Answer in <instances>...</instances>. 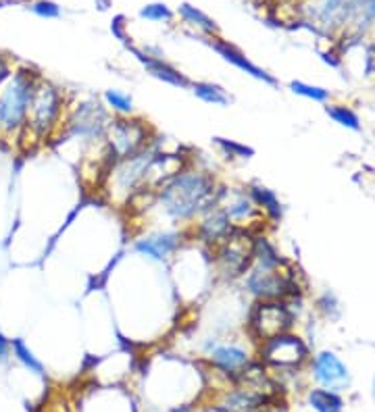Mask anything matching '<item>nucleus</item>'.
Here are the masks:
<instances>
[{"label":"nucleus","mask_w":375,"mask_h":412,"mask_svg":"<svg viewBox=\"0 0 375 412\" xmlns=\"http://www.w3.org/2000/svg\"><path fill=\"white\" fill-rule=\"evenodd\" d=\"M209 360L217 371L229 377H244L250 367V354L238 343H215L209 350Z\"/></svg>","instance_id":"nucleus-15"},{"label":"nucleus","mask_w":375,"mask_h":412,"mask_svg":"<svg viewBox=\"0 0 375 412\" xmlns=\"http://www.w3.org/2000/svg\"><path fill=\"white\" fill-rule=\"evenodd\" d=\"M103 105L107 107V111L111 112L112 117H132V114H136L134 98L123 90H115V88L105 90Z\"/></svg>","instance_id":"nucleus-21"},{"label":"nucleus","mask_w":375,"mask_h":412,"mask_svg":"<svg viewBox=\"0 0 375 412\" xmlns=\"http://www.w3.org/2000/svg\"><path fill=\"white\" fill-rule=\"evenodd\" d=\"M313 408L317 412H340L342 411V398L332 389H315L308 396Z\"/></svg>","instance_id":"nucleus-24"},{"label":"nucleus","mask_w":375,"mask_h":412,"mask_svg":"<svg viewBox=\"0 0 375 412\" xmlns=\"http://www.w3.org/2000/svg\"><path fill=\"white\" fill-rule=\"evenodd\" d=\"M294 317L284 300H259L248 314V329L255 339H269L277 334H286Z\"/></svg>","instance_id":"nucleus-8"},{"label":"nucleus","mask_w":375,"mask_h":412,"mask_svg":"<svg viewBox=\"0 0 375 412\" xmlns=\"http://www.w3.org/2000/svg\"><path fill=\"white\" fill-rule=\"evenodd\" d=\"M140 17L146 21H154V23H169V21H173L175 13L163 2H152V4H146L140 8Z\"/></svg>","instance_id":"nucleus-27"},{"label":"nucleus","mask_w":375,"mask_h":412,"mask_svg":"<svg viewBox=\"0 0 375 412\" xmlns=\"http://www.w3.org/2000/svg\"><path fill=\"white\" fill-rule=\"evenodd\" d=\"M261 360L271 367H296L306 360V343L299 336L292 334H277V336L261 341Z\"/></svg>","instance_id":"nucleus-10"},{"label":"nucleus","mask_w":375,"mask_h":412,"mask_svg":"<svg viewBox=\"0 0 375 412\" xmlns=\"http://www.w3.org/2000/svg\"><path fill=\"white\" fill-rule=\"evenodd\" d=\"M112 114L107 111L103 100L96 98H83L79 102H69L65 125H63V136L79 140L81 144L94 148V146H105V134L111 123Z\"/></svg>","instance_id":"nucleus-4"},{"label":"nucleus","mask_w":375,"mask_h":412,"mask_svg":"<svg viewBox=\"0 0 375 412\" xmlns=\"http://www.w3.org/2000/svg\"><path fill=\"white\" fill-rule=\"evenodd\" d=\"M154 138V129L142 117H112L105 134V150L112 163L146 148Z\"/></svg>","instance_id":"nucleus-6"},{"label":"nucleus","mask_w":375,"mask_h":412,"mask_svg":"<svg viewBox=\"0 0 375 412\" xmlns=\"http://www.w3.org/2000/svg\"><path fill=\"white\" fill-rule=\"evenodd\" d=\"M290 90L294 94H299L302 98H308L313 102H328L330 100V90L325 88H319V86H311V83H304V81H292L290 83Z\"/></svg>","instance_id":"nucleus-26"},{"label":"nucleus","mask_w":375,"mask_h":412,"mask_svg":"<svg viewBox=\"0 0 375 412\" xmlns=\"http://www.w3.org/2000/svg\"><path fill=\"white\" fill-rule=\"evenodd\" d=\"M190 92L204 105H211V107H229L233 102L231 94L225 90L221 83H215V81H192L190 83Z\"/></svg>","instance_id":"nucleus-18"},{"label":"nucleus","mask_w":375,"mask_h":412,"mask_svg":"<svg viewBox=\"0 0 375 412\" xmlns=\"http://www.w3.org/2000/svg\"><path fill=\"white\" fill-rule=\"evenodd\" d=\"M233 229L236 227L229 223V219L225 217V213L219 206L211 208L209 213H204L200 219H196L194 223L190 225L192 240L198 242V244H202L209 250L215 248L219 242H224Z\"/></svg>","instance_id":"nucleus-12"},{"label":"nucleus","mask_w":375,"mask_h":412,"mask_svg":"<svg viewBox=\"0 0 375 412\" xmlns=\"http://www.w3.org/2000/svg\"><path fill=\"white\" fill-rule=\"evenodd\" d=\"M69 102L71 100L67 98L65 90H61L57 83L40 77L34 96H32V102H30L25 127H23L19 140H23L25 146L46 144V142L54 140L63 131Z\"/></svg>","instance_id":"nucleus-2"},{"label":"nucleus","mask_w":375,"mask_h":412,"mask_svg":"<svg viewBox=\"0 0 375 412\" xmlns=\"http://www.w3.org/2000/svg\"><path fill=\"white\" fill-rule=\"evenodd\" d=\"M253 231L233 229L224 242L211 248L213 271L221 281H240L253 266Z\"/></svg>","instance_id":"nucleus-5"},{"label":"nucleus","mask_w":375,"mask_h":412,"mask_svg":"<svg viewBox=\"0 0 375 412\" xmlns=\"http://www.w3.org/2000/svg\"><path fill=\"white\" fill-rule=\"evenodd\" d=\"M123 28H125V23H123V17H121V15H119V17H115V21H112V25H111V32L115 34V36L119 37L121 42H127V36H125Z\"/></svg>","instance_id":"nucleus-30"},{"label":"nucleus","mask_w":375,"mask_h":412,"mask_svg":"<svg viewBox=\"0 0 375 412\" xmlns=\"http://www.w3.org/2000/svg\"><path fill=\"white\" fill-rule=\"evenodd\" d=\"M240 281H242V290L257 302L259 300H284L294 290V281L286 273V266L261 269L253 264Z\"/></svg>","instance_id":"nucleus-7"},{"label":"nucleus","mask_w":375,"mask_h":412,"mask_svg":"<svg viewBox=\"0 0 375 412\" xmlns=\"http://www.w3.org/2000/svg\"><path fill=\"white\" fill-rule=\"evenodd\" d=\"M127 50L138 59V63L144 67V71L150 77H154V79H158L167 86L180 88V90H190L192 79L182 73L178 67H173L171 63H167L165 57H150L142 48H136V46H129V44H127Z\"/></svg>","instance_id":"nucleus-14"},{"label":"nucleus","mask_w":375,"mask_h":412,"mask_svg":"<svg viewBox=\"0 0 375 412\" xmlns=\"http://www.w3.org/2000/svg\"><path fill=\"white\" fill-rule=\"evenodd\" d=\"M30 11L42 17V19H57L61 17V6L52 0H38V2H32L30 4Z\"/></svg>","instance_id":"nucleus-28"},{"label":"nucleus","mask_w":375,"mask_h":412,"mask_svg":"<svg viewBox=\"0 0 375 412\" xmlns=\"http://www.w3.org/2000/svg\"><path fill=\"white\" fill-rule=\"evenodd\" d=\"M342 21H352L359 30L369 28L375 21V0H346Z\"/></svg>","instance_id":"nucleus-20"},{"label":"nucleus","mask_w":375,"mask_h":412,"mask_svg":"<svg viewBox=\"0 0 375 412\" xmlns=\"http://www.w3.org/2000/svg\"><path fill=\"white\" fill-rule=\"evenodd\" d=\"M204 42L224 59L225 63H229V65H233L236 69H240L242 73L250 75L253 79H257V81H262V83H267V86H277V79L273 77V75L269 73V71H265L262 67H259L257 63H253L240 48H236L233 44H229L227 40H221L219 36L215 37H204Z\"/></svg>","instance_id":"nucleus-13"},{"label":"nucleus","mask_w":375,"mask_h":412,"mask_svg":"<svg viewBox=\"0 0 375 412\" xmlns=\"http://www.w3.org/2000/svg\"><path fill=\"white\" fill-rule=\"evenodd\" d=\"M313 371H315V379L325 387L336 392L340 387H344L348 383V369L344 367V363L338 358L334 352H321L315 356L313 363Z\"/></svg>","instance_id":"nucleus-16"},{"label":"nucleus","mask_w":375,"mask_h":412,"mask_svg":"<svg viewBox=\"0 0 375 412\" xmlns=\"http://www.w3.org/2000/svg\"><path fill=\"white\" fill-rule=\"evenodd\" d=\"M40 77L32 67H19L0 81V140H19Z\"/></svg>","instance_id":"nucleus-3"},{"label":"nucleus","mask_w":375,"mask_h":412,"mask_svg":"<svg viewBox=\"0 0 375 412\" xmlns=\"http://www.w3.org/2000/svg\"><path fill=\"white\" fill-rule=\"evenodd\" d=\"M325 112L330 114V119H334L338 125L346 127V129H352V131H359L361 129V119L359 114L352 111L350 107L346 105H330Z\"/></svg>","instance_id":"nucleus-25"},{"label":"nucleus","mask_w":375,"mask_h":412,"mask_svg":"<svg viewBox=\"0 0 375 412\" xmlns=\"http://www.w3.org/2000/svg\"><path fill=\"white\" fill-rule=\"evenodd\" d=\"M178 15L182 17V21H184L186 25H190V28L196 30V32H200L202 37H215L219 34L217 23H215L204 11H200V8H196V6H192V4H188V2H182V4H180Z\"/></svg>","instance_id":"nucleus-19"},{"label":"nucleus","mask_w":375,"mask_h":412,"mask_svg":"<svg viewBox=\"0 0 375 412\" xmlns=\"http://www.w3.org/2000/svg\"><path fill=\"white\" fill-rule=\"evenodd\" d=\"M246 192H248V196L253 198V202L257 204V208L261 211V215L267 219V221L277 223V221L282 219L284 206H282L277 194H275L271 187L262 186L259 182H255V184H250V186L246 187Z\"/></svg>","instance_id":"nucleus-17"},{"label":"nucleus","mask_w":375,"mask_h":412,"mask_svg":"<svg viewBox=\"0 0 375 412\" xmlns=\"http://www.w3.org/2000/svg\"><path fill=\"white\" fill-rule=\"evenodd\" d=\"M213 144H215V148L219 150L225 158H229V160H248V158L255 156V148H253V146H246V144L236 142V140H229V138L215 136V138H213Z\"/></svg>","instance_id":"nucleus-23"},{"label":"nucleus","mask_w":375,"mask_h":412,"mask_svg":"<svg viewBox=\"0 0 375 412\" xmlns=\"http://www.w3.org/2000/svg\"><path fill=\"white\" fill-rule=\"evenodd\" d=\"M317 304H319V308H321L323 312H328V314H330L332 310H338L336 298H334V294H330V292H328V294H323V296L319 298V302H317Z\"/></svg>","instance_id":"nucleus-29"},{"label":"nucleus","mask_w":375,"mask_h":412,"mask_svg":"<svg viewBox=\"0 0 375 412\" xmlns=\"http://www.w3.org/2000/svg\"><path fill=\"white\" fill-rule=\"evenodd\" d=\"M184 240H186L184 231L156 229V231H150L134 242V252L144 257L146 261L169 262L171 257H175L182 250Z\"/></svg>","instance_id":"nucleus-11"},{"label":"nucleus","mask_w":375,"mask_h":412,"mask_svg":"<svg viewBox=\"0 0 375 412\" xmlns=\"http://www.w3.org/2000/svg\"><path fill=\"white\" fill-rule=\"evenodd\" d=\"M11 352H13V356L30 371V373L34 375H44V365L40 363V358H38L36 354H34V350L25 343V339L23 337H15V339H11Z\"/></svg>","instance_id":"nucleus-22"},{"label":"nucleus","mask_w":375,"mask_h":412,"mask_svg":"<svg viewBox=\"0 0 375 412\" xmlns=\"http://www.w3.org/2000/svg\"><path fill=\"white\" fill-rule=\"evenodd\" d=\"M221 184L215 173L184 165L165 177L149 196L152 211L171 225H192L217 206Z\"/></svg>","instance_id":"nucleus-1"},{"label":"nucleus","mask_w":375,"mask_h":412,"mask_svg":"<svg viewBox=\"0 0 375 412\" xmlns=\"http://www.w3.org/2000/svg\"><path fill=\"white\" fill-rule=\"evenodd\" d=\"M11 354V339L0 331V363H6Z\"/></svg>","instance_id":"nucleus-31"},{"label":"nucleus","mask_w":375,"mask_h":412,"mask_svg":"<svg viewBox=\"0 0 375 412\" xmlns=\"http://www.w3.org/2000/svg\"><path fill=\"white\" fill-rule=\"evenodd\" d=\"M96 6H98L100 11H107V8L111 6V0H96Z\"/></svg>","instance_id":"nucleus-32"},{"label":"nucleus","mask_w":375,"mask_h":412,"mask_svg":"<svg viewBox=\"0 0 375 412\" xmlns=\"http://www.w3.org/2000/svg\"><path fill=\"white\" fill-rule=\"evenodd\" d=\"M217 206L224 211L225 217L236 229H246V231L259 233L262 221H265L261 211L257 208V204L248 196L246 187L221 186Z\"/></svg>","instance_id":"nucleus-9"}]
</instances>
